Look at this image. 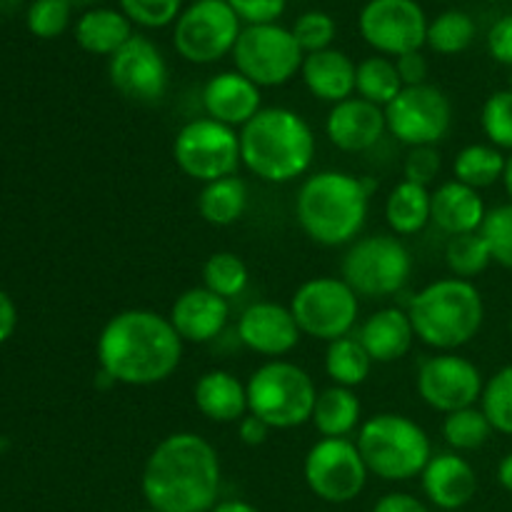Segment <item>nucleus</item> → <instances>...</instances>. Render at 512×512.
<instances>
[{
  "instance_id": "13",
  "label": "nucleus",
  "mask_w": 512,
  "mask_h": 512,
  "mask_svg": "<svg viewBox=\"0 0 512 512\" xmlns=\"http://www.w3.org/2000/svg\"><path fill=\"white\" fill-rule=\"evenodd\" d=\"M303 478L310 493L330 505L353 503L368 485V465L350 438H320L308 450Z\"/></svg>"
},
{
  "instance_id": "56",
  "label": "nucleus",
  "mask_w": 512,
  "mask_h": 512,
  "mask_svg": "<svg viewBox=\"0 0 512 512\" xmlns=\"http://www.w3.org/2000/svg\"><path fill=\"white\" fill-rule=\"evenodd\" d=\"M138 512H158V510H153V508H145V510H138Z\"/></svg>"
},
{
  "instance_id": "57",
  "label": "nucleus",
  "mask_w": 512,
  "mask_h": 512,
  "mask_svg": "<svg viewBox=\"0 0 512 512\" xmlns=\"http://www.w3.org/2000/svg\"><path fill=\"white\" fill-rule=\"evenodd\" d=\"M510 335H512V315H510Z\"/></svg>"
},
{
  "instance_id": "50",
  "label": "nucleus",
  "mask_w": 512,
  "mask_h": 512,
  "mask_svg": "<svg viewBox=\"0 0 512 512\" xmlns=\"http://www.w3.org/2000/svg\"><path fill=\"white\" fill-rule=\"evenodd\" d=\"M15 325H18V308H15L13 298L5 290H0V345L13 338Z\"/></svg>"
},
{
  "instance_id": "49",
  "label": "nucleus",
  "mask_w": 512,
  "mask_h": 512,
  "mask_svg": "<svg viewBox=\"0 0 512 512\" xmlns=\"http://www.w3.org/2000/svg\"><path fill=\"white\" fill-rule=\"evenodd\" d=\"M373 512H430L423 500L410 493H388L373 505Z\"/></svg>"
},
{
  "instance_id": "44",
  "label": "nucleus",
  "mask_w": 512,
  "mask_h": 512,
  "mask_svg": "<svg viewBox=\"0 0 512 512\" xmlns=\"http://www.w3.org/2000/svg\"><path fill=\"white\" fill-rule=\"evenodd\" d=\"M440 168H443V155L435 145H420V148H410L408 155H405L403 163V180H410V183H418L423 188H430V185L438 180Z\"/></svg>"
},
{
  "instance_id": "32",
  "label": "nucleus",
  "mask_w": 512,
  "mask_h": 512,
  "mask_svg": "<svg viewBox=\"0 0 512 512\" xmlns=\"http://www.w3.org/2000/svg\"><path fill=\"white\" fill-rule=\"evenodd\" d=\"M505 163H508V155L503 150H498L490 143H473L465 145L455 155L453 175L458 183L468 185V188H493L495 183L503 180Z\"/></svg>"
},
{
  "instance_id": "20",
  "label": "nucleus",
  "mask_w": 512,
  "mask_h": 512,
  "mask_svg": "<svg viewBox=\"0 0 512 512\" xmlns=\"http://www.w3.org/2000/svg\"><path fill=\"white\" fill-rule=\"evenodd\" d=\"M168 318L183 343H213L230 323V300L198 285L175 298Z\"/></svg>"
},
{
  "instance_id": "12",
  "label": "nucleus",
  "mask_w": 512,
  "mask_h": 512,
  "mask_svg": "<svg viewBox=\"0 0 512 512\" xmlns=\"http://www.w3.org/2000/svg\"><path fill=\"white\" fill-rule=\"evenodd\" d=\"M243 23L228 0L188 3L173 25V48L185 63L213 65L233 55Z\"/></svg>"
},
{
  "instance_id": "21",
  "label": "nucleus",
  "mask_w": 512,
  "mask_h": 512,
  "mask_svg": "<svg viewBox=\"0 0 512 512\" xmlns=\"http://www.w3.org/2000/svg\"><path fill=\"white\" fill-rule=\"evenodd\" d=\"M203 108L208 118L238 130L263 110V90L238 70H223L205 83Z\"/></svg>"
},
{
  "instance_id": "60",
  "label": "nucleus",
  "mask_w": 512,
  "mask_h": 512,
  "mask_svg": "<svg viewBox=\"0 0 512 512\" xmlns=\"http://www.w3.org/2000/svg\"><path fill=\"white\" fill-rule=\"evenodd\" d=\"M445 3H448V0H445Z\"/></svg>"
},
{
  "instance_id": "59",
  "label": "nucleus",
  "mask_w": 512,
  "mask_h": 512,
  "mask_svg": "<svg viewBox=\"0 0 512 512\" xmlns=\"http://www.w3.org/2000/svg\"><path fill=\"white\" fill-rule=\"evenodd\" d=\"M510 88H512V78H510Z\"/></svg>"
},
{
  "instance_id": "18",
  "label": "nucleus",
  "mask_w": 512,
  "mask_h": 512,
  "mask_svg": "<svg viewBox=\"0 0 512 512\" xmlns=\"http://www.w3.org/2000/svg\"><path fill=\"white\" fill-rule=\"evenodd\" d=\"M300 328L288 305L258 300L238 318V340L255 355L280 360L300 343Z\"/></svg>"
},
{
  "instance_id": "40",
  "label": "nucleus",
  "mask_w": 512,
  "mask_h": 512,
  "mask_svg": "<svg viewBox=\"0 0 512 512\" xmlns=\"http://www.w3.org/2000/svg\"><path fill=\"white\" fill-rule=\"evenodd\" d=\"M290 30H293L295 40H298L305 55L333 48L335 38H338V23L325 10H305V13L295 18Z\"/></svg>"
},
{
  "instance_id": "9",
  "label": "nucleus",
  "mask_w": 512,
  "mask_h": 512,
  "mask_svg": "<svg viewBox=\"0 0 512 512\" xmlns=\"http://www.w3.org/2000/svg\"><path fill=\"white\" fill-rule=\"evenodd\" d=\"M288 308L300 333L323 343L353 335L360 318L358 293L343 278L333 275L305 280L293 293Z\"/></svg>"
},
{
  "instance_id": "8",
  "label": "nucleus",
  "mask_w": 512,
  "mask_h": 512,
  "mask_svg": "<svg viewBox=\"0 0 512 512\" xmlns=\"http://www.w3.org/2000/svg\"><path fill=\"white\" fill-rule=\"evenodd\" d=\"M413 275V253L393 233H373L348 245L340 263V278L358 298L398 295Z\"/></svg>"
},
{
  "instance_id": "53",
  "label": "nucleus",
  "mask_w": 512,
  "mask_h": 512,
  "mask_svg": "<svg viewBox=\"0 0 512 512\" xmlns=\"http://www.w3.org/2000/svg\"><path fill=\"white\" fill-rule=\"evenodd\" d=\"M503 185H505V193H508V198H510V203H512V153L508 155V163H505Z\"/></svg>"
},
{
  "instance_id": "41",
  "label": "nucleus",
  "mask_w": 512,
  "mask_h": 512,
  "mask_svg": "<svg viewBox=\"0 0 512 512\" xmlns=\"http://www.w3.org/2000/svg\"><path fill=\"white\" fill-rule=\"evenodd\" d=\"M73 5L68 0H33L25 13V23L35 38L53 40L60 38L70 28Z\"/></svg>"
},
{
  "instance_id": "16",
  "label": "nucleus",
  "mask_w": 512,
  "mask_h": 512,
  "mask_svg": "<svg viewBox=\"0 0 512 512\" xmlns=\"http://www.w3.org/2000/svg\"><path fill=\"white\" fill-rule=\"evenodd\" d=\"M415 388L428 408L450 415L455 410L478 405L485 380L470 358L458 353H435L433 358L420 363Z\"/></svg>"
},
{
  "instance_id": "5",
  "label": "nucleus",
  "mask_w": 512,
  "mask_h": 512,
  "mask_svg": "<svg viewBox=\"0 0 512 512\" xmlns=\"http://www.w3.org/2000/svg\"><path fill=\"white\" fill-rule=\"evenodd\" d=\"M415 338L438 353L473 343L485 323L483 293L473 280L440 278L413 295L408 305Z\"/></svg>"
},
{
  "instance_id": "4",
  "label": "nucleus",
  "mask_w": 512,
  "mask_h": 512,
  "mask_svg": "<svg viewBox=\"0 0 512 512\" xmlns=\"http://www.w3.org/2000/svg\"><path fill=\"white\" fill-rule=\"evenodd\" d=\"M238 135L243 165L263 183H293L313 165V128L303 115L283 105L263 108Z\"/></svg>"
},
{
  "instance_id": "48",
  "label": "nucleus",
  "mask_w": 512,
  "mask_h": 512,
  "mask_svg": "<svg viewBox=\"0 0 512 512\" xmlns=\"http://www.w3.org/2000/svg\"><path fill=\"white\" fill-rule=\"evenodd\" d=\"M238 425V440L243 445H248V448H258V445H265L268 443L270 433H273V428H270L265 420H260L258 415L248 413L245 415Z\"/></svg>"
},
{
  "instance_id": "23",
  "label": "nucleus",
  "mask_w": 512,
  "mask_h": 512,
  "mask_svg": "<svg viewBox=\"0 0 512 512\" xmlns=\"http://www.w3.org/2000/svg\"><path fill=\"white\" fill-rule=\"evenodd\" d=\"M485 215H488V205H485L480 190L468 188V185L458 183L455 178L445 180L433 190L430 223L438 225L450 238L465 233H480Z\"/></svg>"
},
{
  "instance_id": "35",
  "label": "nucleus",
  "mask_w": 512,
  "mask_h": 512,
  "mask_svg": "<svg viewBox=\"0 0 512 512\" xmlns=\"http://www.w3.org/2000/svg\"><path fill=\"white\" fill-rule=\"evenodd\" d=\"M440 433H443V440L453 453H473V450H480L488 443L495 430L488 423L483 410H480V405H473V408H463L445 415Z\"/></svg>"
},
{
  "instance_id": "17",
  "label": "nucleus",
  "mask_w": 512,
  "mask_h": 512,
  "mask_svg": "<svg viewBox=\"0 0 512 512\" xmlns=\"http://www.w3.org/2000/svg\"><path fill=\"white\" fill-rule=\"evenodd\" d=\"M110 85L133 103H160L168 93L170 68L163 50L148 38L135 33L113 58H108Z\"/></svg>"
},
{
  "instance_id": "43",
  "label": "nucleus",
  "mask_w": 512,
  "mask_h": 512,
  "mask_svg": "<svg viewBox=\"0 0 512 512\" xmlns=\"http://www.w3.org/2000/svg\"><path fill=\"white\" fill-rule=\"evenodd\" d=\"M480 235L488 243L493 263L500 268L512 270V203H503L498 208H490L485 215V223Z\"/></svg>"
},
{
  "instance_id": "31",
  "label": "nucleus",
  "mask_w": 512,
  "mask_h": 512,
  "mask_svg": "<svg viewBox=\"0 0 512 512\" xmlns=\"http://www.w3.org/2000/svg\"><path fill=\"white\" fill-rule=\"evenodd\" d=\"M373 365V358L363 348L358 335L333 340L325 350V375L330 378V383L340 385V388L355 390L358 385H363L373 373Z\"/></svg>"
},
{
  "instance_id": "34",
  "label": "nucleus",
  "mask_w": 512,
  "mask_h": 512,
  "mask_svg": "<svg viewBox=\"0 0 512 512\" xmlns=\"http://www.w3.org/2000/svg\"><path fill=\"white\" fill-rule=\"evenodd\" d=\"M475 35H478V25L473 15L450 8L430 20L425 45L438 55H460L475 43Z\"/></svg>"
},
{
  "instance_id": "25",
  "label": "nucleus",
  "mask_w": 512,
  "mask_h": 512,
  "mask_svg": "<svg viewBox=\"0 0 512 512\" xmlns=\"http://www.w3.org/2000/svg\"><path fill=\"white\" fill-rule=\"evenodd\" d=\"M355 70H358V65L353 63L348 53L328 48L305 55L300 78H303V85L313 98L338 105L355 95Z\"/></svg>"
},
{
  "instance_id": "47",
  "label": "nucleus",
  "mask_w": 512,
  "mask_h": 512,
  "mask_svg": "<svg viewBox=\"0 0 512 512\" xmlns=\"http://www.w3.org/2000/svg\"><path fill=\"white\" fill-rule=\"evenodd\" d=\"M398 65L400 80H403L405 88H413V85L428 83V58L423 55V50H415V53H405L400 58H395Z\"/></svg>"
},
{
  "instance_id": "37",
  "label": "nucleus",
  "mask_w": 512,
  "mask_h": 512,
  "mask_svg": "<svg viewBox=\"0 0 512 512\" xmlns=\"http://www.w3.org/2000/svg\"><path fill=\"white\" fill-rule=\"evenodd\" d=\"M445 263H448V270L453 273V278L473 280L490 268L493 255H490L483 235L465 233L448 240V245H445Z\"/></svg>"
},
{
  "instance_id": "11",
  "label": "nucleus",
  "mask_w": 512,
  "mask_h": 512,
  "mask_svg": "<svg viewBox=\"0 0 512 512\" xmlns=\"http://www.w3.org/2000/svg\"><path fill=\"white\" fill-rule=\"evenodd\" d=\"M175 165L190 180L208 185L213 180L238 175L240 135L235 128L213 118H195L178 130L173 140Z\"/></svg>"
},
{
  "instance_id": "27",
  "label": "nucleus",
  "mask_w": 512,
  "mask_h": 512,
  "mask_svg": "<svg viewBox=\"0 0 512 512\" xmlns=\"http://www.w3.org/2000/svg\"><path fill=\"white\" fill-rule=\"evenodd\" d=\"M135 25L130 23L128 15L120 8H105V5H95V8L83 10L73 25L75 43L90 55L98 58H113L125 43L135 35Z\"/></svg>"
},
{
  "instance_id": "33",
  "label": "nucleus",
  "mask_w": 512,
  "mask_h": 512,
  "mask_svg": "<svg viewBox=\"0 0 512 512\" xmlns=\"http://www.w3.org/2000/svg\"><path fill=\"white\" fill-rule=\"evenodd\" d=\"M403 88L405 85L400 80L398 65H395L393 58L375 53L358 63V70H355V95L358 98L385 108V105L398 98Z\"/></svg>"
},
{
  "instance_id": "46",
  "label": "nucleus",
  "mask_w": 512,
  "mask_h": 512,
  "mask_svg": "<svg viewBox=\"0 0 512 512\" xmlns=\"http://www.w3.org/2000/svg\"><path fill=\"white\" fill-rule=\"evenodd\" d=\"M488 53L495 63L512 68V13L503 15L488 30Z\"/></svg>"
},
{
  "instance_id": "1",
  "label": "nucleus",
  "mask_w": 512,
  "mask_h": 512,
  "mask_svg": "<svg viewBox=\"0 0 512 512\" xmlns=\"http://www.w3.org/2000/svg\"><path fill=\"white\" fill-rule=\"evenodd\" d=\"M183 345L168 315L128 308L103 325L95 355L100 373L113 385L150 388L173 378L183 360Z\"/></svg>"
},
{
  "instance_id": "19",
  "label": "nucleus",
  "mask_w": 512,
  "mask_h": 512,
  "mask_svg": "<svg viewBox=\"0 0 512 512\" xmlns=\"http://www.w3.org/2000/svg\"><path fill=\"white\" fill-rule=\"evenodd\" d=\"M385 133H388L385 108L358 95L333 105L325 118V135L343 153H365L375 148Z\"/></svg>"
},
{
  "instance_id": "55",
  "label": "nucleus",
  "mask_w": 512,
  "mask_h": 512,
  "mask_svg": "<svg viewBox=\"0 0 512 512\" xmlns=\"http://www.w3.org/2000/svg\"><path fill=\"white\" fill-rule=\"evenodd\" d=\"M488 3H508V0H488Z\"/></svg>"
},
{
  "instance_id": "3",
  "label": "nucleus",
  "mask_w": 512,
  "mask_h": 512,
  "mask_svg": "<svg viewBox=\"0 0 512 512\" xmlns=\"http://www.w3.org/2000/svg\"><path fill=\"white\" fill-rule=\"evenodd\" d=\"M373 190L370 178L345 170H318L300 183L295 218L313 243L343 248L363 233Z\"/></svg>"
},
{
  "instance_id": "22",
  "label": "nucleus",
  "mask_w": 512,
  "mask_h": 512,
  "mask_svg": "<svg viewBox=\"0 0 512 512\" xmlns=\"http://www.w3.org/2000/svg\"><path fill=\"white\" fill-rule=\"evenodd\" d=\"M420 483H423L425 498L440 510L465 508L478 493V473L463 455L453 450L433 453L420 475Z\"/></svg>"
},
{
  "instance_id": "10",
  "label": "nucleus",
  "mask_w": 512,
  "mask_h": 512,
  "mask_svg": "<svg viewBox=\"0 0 512 512\" xmlns=\"http://www.w3.org/2000/svg\"><path fill=\"white\" fill-rule=\"evenodd\" d=\"M305 53L293 30L280 23L245 25L233 48V63L238 73L253 80L260 90L288 85L300 75Z\"/></svg>"
},
{
  "instance_id": "45",
  "label": "nucleus",
  "mask_w": 512,
  "mask_h": 512,
  "mask_svg": "<svg viewBox=\"0 0 512 512\" xmlns=\"http://www.w3.org/2000/svg\"><path fill=\"white\" fill-rule=\"evenodd\" d=\"M233 13L245 25H270L278 23L288 10V0H228Z\"/></svg>"
},
{
  "instance_id": "38",
  "label": "nucleus",
  "mask_w": 512,
  "mask_h": 512,
  "mask_svg": "<svg viewBox=\"0 0 512 512\" xmlns=\"http://www.w3.org/2000/svg\"><path fill=\"white\" fill-rule=\"evenodd\" d=\"M480 410L493 425L495 433L512 438V365H505L485 380Z\"/></svg>"
},
{
  "instance_id": "42",
  "label": "nucleus",
  "mask_w": 512,
  "mask_h": 512,
  "mask_svg": "<svg viewBox=\"0 0 512 512\" xmlns=\"http://www.w3.org/2000/svg\"><path fill=\"white\" fill-rule=\"evenodd\" d=\"M118 8L138 28L160 30L175 25L178 15L183 13L185 0H118Z\"/></svg>"
},
{
  "instance_id": "7",
  "label": "nucleus",
  "mask_w": 512,
  "mask_h": 512,
  "mask_svg": "<svg viewBox=\"0 0 512 512\" xmlns=\"http://www.w3.org/2000/svg\"><path fill=\"white\" fill-rule=\"evenodd\" d=\"M248 410L273 430H293L313 420L318 388L305 368L290 360H268L248 378Z\"/></svg>"
},
{
  "instance_id": "39",
  "label": "nucleus",
  "mask_w": 512,
  "mask_h": 512,
  "mask_svg": "<svg viewBox=\"0 0 512 512\" xmlns=\"http://www.w3.org/2000/svg\"><path fill=\"white\" fill-rule=\"evenodd\" d=\"M480 125L490 145L512 153V88L495 90L480 110Z\"/></svg>"
},
{
  "instance_id": "54",
  "label": "nucleus",
  "mask_w": 512,
  "mask_h": 512,
  "mask_svg": "<svg viewBox=\"0 0 512 512\" xmlns=\"http://www.w3.org/2000/svg\"><path fill=\"white\" fill-rule=\"evenodd\" d=\"M68 3L73 5V8H85V10H88V8H95V5H98L100 0H68Z\"/></svg>"
},
{
  "instance_id": "28",
  "label": "nucleus",
  "mask_w": 512,
  "mask_h": 512,
  "mask_svg": "<svg viewBox=\"0 0 512 512\" xmlns=\"http://www.w3.org/2000/svg\"><path fill=\"white\" fill-rule=\"evenodd\" d=\"M363 405L355 390L330 385L320 390L313 410V428L320 438H348L363 425Z\"/></svg>"
},
{
  "instance_id": "6",
  "label": "nucleus",
  "mask_w": 512,
  "mask_h": 512,
  "mask_svg": "<svg viewBox=\"0 0 512 512\" xmlns=\"http://www.w3.org/2000/svg\"><path fill=\"white\" fill-rule=\"evenodd\" d=\"M358 445L368 473L385 483L420 478L433 458V443L423 425L403 413H375L358 428Z\"/></svg>"
},
{
  "instance_id": "14",
  "label": "nucleus",
  "mask_w": 512,
  "mask_h": 512,
  "mask_svg": "<svg viewBox=\"0 0 512 512\" xmlns=\"http://www.w3.org/2000/svg\"><path fill=\"white\" fill-rule=\"evenodd\" d=\"M428 23L418 0H368L358 13L360 38L393 60L425 48Z\"/></svg>"
},
{
  "instance_id": "26",
  "label": "nucleus",
  "mask_w": 512,
  "mask_h": 512,
  "mask_svg": "<svg viewBox=\"0 0 512 512\" xmlns=\"http://www.w3.org/2000/svg\"><path fill=\"white\" fill-rule=\"evenodd\" d=\"M195 408L210 423H240L248 410V385L230 370H208L193 388Z\"/></svg>"
},
{
  "instance_id": "30",
  "label": "nucleus",
  "mask_w": 512,
  "mask_h": 512,
  "mask_svg": "<svg viewBox=\"0 0 512 512\" xmlns=\"http://www.w3.org/2000/svg\"><path fill=\"white\" fill-rule=\"evenodd\" d=\"M248 198V183L238 175L213 180L200 190L198 213L205 223L215 225V228H228L243 218Z\"/></svg>"
},
{
  "instance_id": "58",
  "label": "nucleus",
  "mask_w": 512,
  "mask_h": 512,
  "mask_svg": "<svg viewBox=\"0 0 512 512\" xmlns=\"http://www.w3.org/2000/svg\"><path fill=\"white\" fill-rule=\"evenodd\" d=\"M190 3H200V0H190Z\"/></svg>"
},
{
  "instance_id": "15",
  "label": "nucleus",
  "mask_w": 512,
  "mask_h": 512,
  "mask_svg": "<svg viewBox=\"0 0 512 512\" xmlns=\"http://www.w3.org/2000/svg\"><path fill=\"white\" fill-rule=\"evenodd\" d=\"M385 123L388 133L408 148L438 145L453 125V103L438 85H413L385 105Z\"/></svg>"
},
{
  "instance_id": "29",
  "label": "nucleus",
  "mask_w": 512,
  "mask_h": 512,
  "mask_svg": "<svg viewBox=\"0 0 512 512\" xmlns=\"http://www.w3.org/2000/svg\"><path fill=\"white\" fill-rule=\"evenodd\" d=\"M430 200L433 190L410 180H400L385 200V223L393 235L408 238L423 233L430 225Z\"/></svg>"
},
{
  "instance_id": "36",
  "label": "nucleus",
  "mask_w": 512,
  "mask_h": 512,
  "mask_svg": "<svg viewBox=\"0 0 512 512\" xmlns=\"http://www.w3.org/2000/svg\"><path fill=\"white\" fill-rule=\"evenodd\" d=\"M250 283V270L238 253L218 250L203 263V288L220 295L225 300H233L245 293Z\"/></svg>"
},
{
  "instance_id": "52",
  "label": "nucleus",
  "mask_w": 512,
  "mask_h": 512,
  "mask_svg": "<svg viewBox=\"0 0 512 512\" xmlns=\"http://www.w3.org/2000/svg\"><path fill=\"white\" fill-rule=\"evenodd\" d=\"M498 483L503 485V490L512 493V453L505 455L498 465Z\"/></svg>"
},
{
  "instance_id": "51",
  "label": "nucleus",
  "mask_w": 512,
  "mask_h": 512,
  "mask_svg": "<svg viewBox=\"0 0 512 512\" xmlns=\"http://www.w3.org/2000/svg\"><path fill=\"white\" fill-rule=\"evenodd\" d=\"M210 512H260L255 505H250L248 500H220Z\"/></svg>"
},
{
  "instance_id": "2",
  "label": "nucleus",
  "mask_w": 512,
  "mask_h": 512,
  "mask_svg": "<svg viewBox=\"0 0 512 512\" xmlns=\"http://www.w3.org/2000/svg\"><path fill=\"white\" fill-rule=\"evenodd\" d=\"M140 493L158 512H210L220 503L218 450L190 430L165 435L145 460Z\"/></svg>"
},
{
  "instance_id": "24",
  "label": "nucleus",
  "mask_w": 512,
  "mask_h": 512,
  "mask_svg": "<svg viewBox=\"0 0 512 512\" xmlns=\"http://www.w3.org/2000/svg\"><path fill=\"white\" fill-rule=\"evenodd\" d=\"M358 340L363 343V348L368 350V355L373 358V363L388 365L398 363L405 355L413 350L415 330L410 323L408 310L403 308H380L375 313H370L368 318L360 323L358 328Z\"/></svg>"
}]
</instances>
